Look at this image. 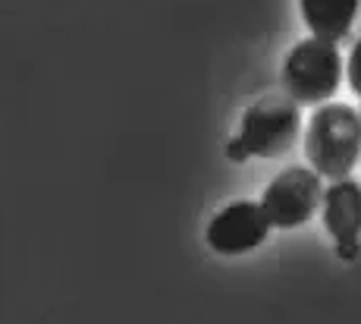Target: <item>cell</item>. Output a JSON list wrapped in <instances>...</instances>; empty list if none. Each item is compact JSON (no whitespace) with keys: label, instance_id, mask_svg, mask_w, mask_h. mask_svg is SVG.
Here are the masks:
<instances>
[{"label":"cell","instance_id":"obj_1","mask_svg":"<svg viewBox=\"0 0 361 324\" xmlns=\"http://www.w3.org/2000/svg\"><path fill=\"white\" fill-rule=\"evenodd\" d=\"M305 157L327 180H345L361 157V116L349 104H321L305 133Z\"/></svg>","mask_w":361,"mask_h":324},{"label":"cell","instance_id":"obj_2","mask_svg":"<svg viewBox=\"0 0 361 324\" xmlns=\"http://www.w3.org/2000/svg\"><path fill=\"white\" fill-rule=\"evenodd\" d=\"M302 116L298 104L289 98H261L242 116L239 136L226 145V155L233 161H248V157H280L298 142Z\"/></svg>","mask_w":361,"mask_h":324},{"label":"cell","instance_id":"obj_3","mask_svg":"<svg viewBox=\"0 0 361 324\" xmlns=\"http://www.w3.org/2000/svg\"><path fill=\"white\" fill-rule=\"evenodd\" d=\"M343 79V57L336 44L308 38L286 54L283 64V88L295 104H327Z\"/></svg>","mask_w":361,"mask_h":324},{"label":"cell","instance_id":"obj_4","mask_svg":"<svg viewBox=\"0 0 361 324\" xmlns=\"http://www.w3.org/2000/svg\"><path fill=\"white\" fill-rule=\"evenodd\" d=\"M324 183L314 170L308 167H286L267 183L261 192V208L267 215L270 227H283V230H295V227L308 224L321 208Z\"/></svg>","mask_w":361,"mask_h":324},{"label":"cell","instance_id":"obj_5","mask_svg":"<svg viewBox=\"0 0 361 324\" xmlns=\"http://www.w3.org/2000/svg\"><path fill=\"white\" fill-rule=\"evenodd\" d=\"M270 236V220L258 202H233L207 224V246L217 255H245Z\"/></svg>","mask_w":361,"mask_h":324},{"label":"cell","instance_id":"obj_6","mask_svg":"<svg viewBox=\"0 0 361 324\" xmlns=\"http://www.w3.org/2000/svg\"><path fill=\"white\" fill-rule=\"evenodd\" d=\"M324 227L336 239V255L343 261H355L361 236V183L345 176L333 180L321 196Z\"/></svg>","mask_w":361,"mask_h":324},{"label":"cell","instance_id":"obj_7","mask_svg":"<svg viewBox=\"0 0 361 324\" xmlns=\"http://www.w3.org/2000/svg\"><path fill=\"white\" fill-rule=\"evenodd\" d=\"M358 4L361 0H298L305 25L311 29V35L321 41H330V44L349 38L355 16H358Z\"/></svg>","mask_w":361,"mask_h":324},{"label":"cell","instance_id":"obj_8","mask_svg":"<svg viewBox=\"0 0 361 324\" xmlns=\"http://www.w3.org/2000/svg\"><path fill=\"white\" fill-rule=\"evenodd\" d=\"M345 79H349L352 92L361 98V38L355 41V47L349 51V60H345Z\"/></svg>","mask_w":361,"mask_h":324}]
</instances>
